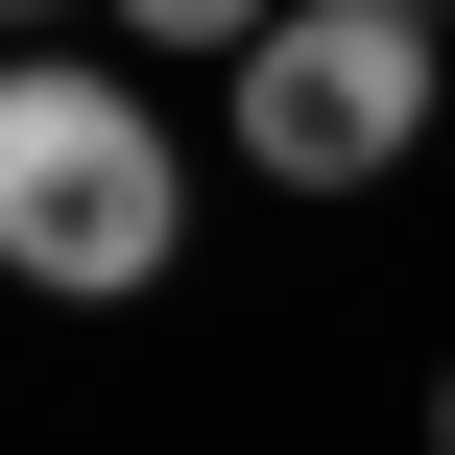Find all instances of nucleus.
<instances>
[{
    "label": "nucleus",
    "instance_id": "f03ea898",
    "mask_svg": "<svg viewBox=\"0 0 455 455\" xmlns=\"http://www.w3.org/2000/svg\"><path fill=\"white\" fill-rule=\"evenodd\" d=\"M408 120H432V24H408V0H288V24H240V144H264V192H360V168H408Z\"/></svg>",
    "mask_w": 455,
    "mask_h": 455
},
{
    "label": "nucleus",
    "instance_id": "7ed1b4c3",
    "mask_svg": "<svg viewBox=\"0 0 455 455\" xmlns=\"http://www.w3.org/2000/svg\"><path fill=\"white\" fill-rule=\"evenodd\" d=\"M432 455H455V384H432Z\"/></svg>",
    "mask_w": 455,
    "mask_h": 455
},
{
    "label": "nucleus",
    "instance_id": "f257e3e1",
    "mask_svg": "<svg viewBox=\"0 0 455 455\" xmlns=\"http://www.w3.org/2000/svg\"><path fill=\"white\" fill-rule=\"evenodd\" d=\"M168 240H192L168 120H144L120 72L24 48V72H0V264H24L48 312H120V288H168Z\"/></svg>",
    "mask_w": 455,
    "mask_h": 455
}]
</instances>
